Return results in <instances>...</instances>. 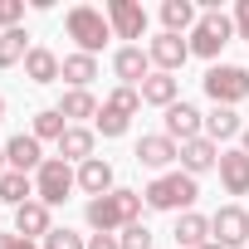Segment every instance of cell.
I'll use <instances>...</instances> for the list:
<instances>
[{"instance_id": "obj_1", "label": "cell", "mask_w": 249, "mask_h": 249, "mask_svg": "<svg viewBox=\"0 0 249 249\" xmlns=\"http://www.w3.org/2000/svg\"><path fill=\"white\" fill-rule=\"evenodd\" d=\"M142 191H107V196H98V200H88V225H93V234H117V230H127V225H137V215H142Z\"/></svg>"}, {"instance_id": "obj_2", "label": "cell", "mask_w": 249, "mask_h": 249, "mask_svg": "<svg viewBox=\"0 0 249 249\" xmlns=\"http://www.w3.org/2000/svg\"><path fill=\"white\" fill-rule=\"evenodd\" d=\"M147 210H191L200 200V181L186 176V171H161L147 191H142Z\"/></svg>"}, {"instance_id": "obj_3", "label": "cell", "mask_w": 249, "mask_h": 249, "mask_svg": "<svg viewBox=\"0 0 249 249\" xmlns=\"http://www.w3.org/2000/svg\"><path fill=\"white\" fill-rule=\"evenodd\" d=\"M64 30H69V39L78 44V54H93V59H98V49H103L107 39H117L112 25H107V15L93 10V5H73V10L64 15Z\"/></svg>"}, {"instance_id": "obj_4", "label": "cell", "mask_w": 249, "mask_h": 249, "mask_svg": "<svg viewBox=\"0 0 249 249\" xmlns=\"http://www.w3.org/2000/svg\"><path fill=\"white\" fill-rule=\"evenodd\" d=\"M200 83H205V98L215 107H234L249 98V69H239V64H210Z\"/></svg>"}, {"instance_id": "obj_5", "label": "cell", "mask_w": 249, "mask_h": 249, "mask_svg": "<svg viewBox=\"0 0 249 249\" xmlns=\"http://www.w3.org/2000/svg\"><path fill=\"white\" fill-rule=\"evenodd\" d=\"M73 186H78V171H73L64 157H49V161L35 171V200H44L49 210H54V205H64Z\"/></svg>"}, {"instance_id": "obj_6", "label": "cell", "mask_w": 249, "mask_h": 249, "mask_svg": "<svg viewBox=\"0 0 249 249\" xmlns=\"http://www.w3.org/2000/svg\"><path fill=\"white\" fill-rule=\"evenodd\" d=\"M230 39H234V20L220 15V10H200V20H196V30H191V54L215 59Z\"/></svg>"}, {"instance_id": "obj_7", "label": "cell", "mask_w": 249, "mask_h": 249, "mask_svg": "<svg viewBox=\"0 0 249 249\" xmlns=\"http://www.w3.org/2000/svg\"><path fill=\"white\" fill-rule=\"evenodd\" d=\"M210 239L220 249H234V244H249V210L244 205H220L210 215Z\"/></svg>"}, {"instance_id": "obj_8", "label": "cell", "mask_w": 249, "mask_h": 249, "mask_svg": "<svg viewBox=\"0 0 249 249\" xmlns=\"http://www.w3.org/2000/svg\"><path fill=\"white\" fill-rule=\"evenodd\" d=\"M112 73H117L122 88H142L157 69H152V54H147L142 44H122V49L112 54Z\"/></svg>"}, {"instance_id": "obj_9", "label": "cell", "mask_w": 249, "mask_h": 249, "mask_svg": "<svg viewBox=\"0 0 249 249\" xmlns=\"http://www.w3.org/2000/svg\"><path fill=\"white\" fill-rule=\"evenodd\" d=\"M166 137L181 142V147L196 142V137H205V112H200L196 103H186V98L171 103V107H166Z\"/></svg>"}, {"instance_id": "obj_10", "label": "cell", "mask_w": 249, "mask_h": 249, "mask_svg": "<svg viewBox=\"0 0 249 249\" xmlns=\"http://www.w3.org/2000/svg\"><path fill=\"white\" fill-rule=\"evenodd\" d=\"M107 25H112V35L117 39H142L147 35V10L137 5V0H107Z\"/></svg>"}, {"instance_id": "obj_11", "label": "cell", "mask_w": 249, "mask_h": 249, "mask_svg": "<svg viewBox=\"0 0 249 249\" xmlns=\"http://www.w3.org/2000/svg\"><path fill=\"white\" fill-rule=\"evenodd\" d=\"M147 54H152V69L157 73H176L186 59H191V39H181V35H157L152 44H147Z\"/></svg>"}, {"instance_id": "obj_12", "label": "cell", "mask_w": 249, "mask_h": 249, "mask_svg": "<svg viewBox=\"0 0 249 249\" xmlns=\"http://www.w3.org/2000/svg\"><path fill=\"white\" fill-rule=\"evenodd\" d=\"M132 157H137V166H147V171H166L171 161H181V142H171L166 132H157V137H142Z\"/></svg>"}, {"instance_id": "obj_13", "label": "cell", "mask_w": 249, "mask_h": 249, "mask_svg": "<svg viewBox=\"0 0 249 249\" xmlns=\"http://www.w3.org/2000/svg\"><path fill=\"white\" fill-rule=\"evenodd\" d=\"M5 161H10V171H25V176H30V171H39L49 157L39 152V142H35L30 132H15V137L5 142Z\"/></svg>"}, {"instance_id": "obj_14", "label": "cell", "mask_w": 249, "mask_h": 249, "mask_svg": "<svg viewBox=\"0 0 249 249\" xmlns=\"http://www.w3.org/2000/svg\"><path fill=\"white\" fill-rule=\"evenodd\" d=\"M25 78H30V83H54V78H64V59H59L54 49L35 44V49L25 54Z\"/></svg>"}, {"instance_id": "obj_15", "label": "cell", "mask_w": 249, "mask_h": 249, "mask_svg": "<svg viewBox=\"0 0 249 249\" xmlns=\"http://www.w3.org/2000/svg\"><path fill=\"white\" fill-rule=\"evenodd\" d=\"M210 166H220V147H215L210 137H196V142L181 147V171H186V176H205Z\"/></svg>"}, {"instance_id": "obj_16", "label": "cell", "mask_w": 249, "mask_h": 249, "mask_svg": "<svg viewBox=\"0 0 249 249\" xmlns=\"http://www.w3.org/2000/svg\"><path fill=\"white\" fill-rule=\"evenodd\" d=\"M220 186L230 196H249V157L239 152H220Z\"/></svg>"}, {"instance_id": "obj_17", "label": "cell", "mask_w": 249, "mask_h": 249, "mask_svg": "<svg viewBox=\"0 0 249 249\" xmlns=\"http://www.w3.org/2000/svg\"><path fill=\"white\" fill-rule=\"evenodd\" d=\"M49 230H54V220H49V205H44V200H30V205L15 210V234H25V239H44Z\"/></svg>"}, {"instance_id": "obj_18", "label": "cell", "mask_w": 249, "mask_h": 249, "mask_svg": "<svg viewBox=\"0 0 249 249\" xmlns=\"http://www.w3.org/2000/svg\"><path fill=\"white\" fill-rule=\"evenodd\" d=\"M137 93H142V103H152V107H171V103H181V83H176V73H152Z\"/></svg>"}, {"instance_id": "obj_19", "label": "cell", "mask_w": 249, "mask_h": 249, "mask_svg": "<svg viewBox=\"0 0 249 249\" xmlns=\"http://www.w3.org/2000/svg\"><path fill=\"white\" fill-rule=\"evenodd\" d=\"M78 191H88L93 200H98V196H107V191H117V186H112V166H107L103 157L83 161V166H78Z\"/></svg>"}, {"instance_id": "obj_20", "label": "cell", "mask_w": 249, "mask_h": 249, "mask_svg": "<svg viewBox=\"0 0 249 249\" xmlns=\"http://www.w3.org/2000/svg\"><path fill=\"white\" fill-rule=\"evenodd\" d=\"M244 132V122H239V112L234 107H210L205 112V137L220 147V142H230V137H239Z\"/></svg>"}, {"instance_id": "obj_21", "label": "cell", "mask_w": 249, "mask_h": 249, "mask_svg": "<svg viewBox=\"0 0 249 249\" xmlns=\"http://www.w3.org/2000/svg\"><path fill=\"white\" fill-rule=\"evenodd\" d=\"M59 112L69 117V127H78V122H83V117H98L103 107H98V98H93L88 88H69V93L59 98Z\"/></svg>"}, {"instance_id": "obj_22", "label": "cell", "mask_w": 249, "mask_h": 249, "mask_svg": "<svg viewBox=\"0 0 249 249\" xmlns=\"http://www.w3.org/2000/svg\"><path fill=\"white\" fill-rule=\"evenodd\" d=\"M93 142H98V132H93V127H69V132H64V142H59V157L83 166V161H93Z\"/></svg>"}, {"instance_id": "obj_23", "label": "cell", "mask_w": 249, "mask_h": 249, "mask_svg": "<svg viewBox=\"0 0 249 249\" xmlns=\"http://www.w3.org/2000/svg\"><path fill=\"white\" fill-rule=\"evenodd\" d=\"M200 244H210V220L196 215V210H186L176 220V249H200Z\"/></svg>"}, {"instance_id": "obj_24", "label": "cell", "mask_w": 249, "mask_h": 249, "mask_svg": "<svg viewBox=\"0 0 249 249\" xmlns=\"http://www.w3.org/2000/svg\"><path fill=\"white\" fill-rule=\"evenodd\" d=\"M64 132H69V117L59 107H39L35 122H30V137L35 142H64Z\"/></svg>"}, {"instance_id": "obj_25", "label": "cell", "mask_w": 249, "mask_h": 249, "mask_svg": "<svg viewBox=\"0 0 249 249\" xmlns=\"http://www.w3.org/2000/svg\"><path fill=\"white\" fill-rule=\"evenodd\" d=\"M196 20H200V10L191 5V0H166V5H161L166 35H186V30H196Z\"/></svg>"}, {"instance_id": "obj_26", "label": "cell", "mask_w": 249, "mask_h": 249, "mask_svg": "<svg viewBox=\"0 0 249 249\" xmlns=\"http://www.w3.org/2000/svg\"><path fill=\"white\" fill-rule=\"evenodd\" d=\"M0 200H5V205H30L35 200V176H25V171H5V176H0Z\"/></svg>"}, {"instance_id": "obj_27", "label": "cell", "mask_w": 249, "mask_h": 249, "mask_svg": "<svg viewBox=\"0 0 249 249\" xmlns=\"http://www.w3.org/2000/svg\"><path fill=\"white\" fill-rule=\"evenodd\" d=\"M64 78H69V88H88L98 78V59L93 54H64Z\"/></svg>"}, {"instance_id": "obj_28", "label": "cell", "mask_w": 249, "mask_h": 249, "mask_svg": "<svg viewBox=\"0 0 249 249\" xmlns=\"http://www.w3.org/2000/svg\"><path fill=\"white\" fill-rule=\"evenodd\" d=\"M35 44H30V35L25 30H5L0 35V69H15V64H25V54H30Z\"/></svg>"}, {"instance_id": "obj_29", "label": "cell", "mask_w": 249, "mask_h": 249, "mask_svg": "<svg viewBox=\"0 0 249 249\" xmlns=\"http://www.w3.org/2000/svg\"><path fill=\"white\" fill-rule=\"evenodd\" d=\"M127 122H132V117H122V112H112V107L103 103V112L93 117V132H103V137H122V132H127Z\"/></svg>"}, {"instance_id": "obj_30", "label": "cell", "mask_w": 249, "mask_h": 249, "mask_svg": "<svg viewBox=\"0 0 249 249\" xmlns=\"http://www.w3.org/2000/svg\"><path fill=\"white\" fill-rule=\"evenodd\" d=\"M107 107H112V112H122V117H132V112L142 107V93H137V88H122V83H117V88L107 93Z\"/></svg>"}, {"instance_id": "obj_31", "label": "cell", "mask_w": 249, "mask_h": 249, "mask_svg": "<svg viewBox=\"0 0 249 249\" xmlns=\"http://www.w3.org/2000/svg\"><path fill=\"white\" fill-rule=\"evenodd\" d=\"M152 239H157V234H152L142 220H137V225H127V230L117 234V244H122V249H152Z\"/></svg>"}, {"instance_id": "obj_32", "label": "cell", "mask_w": 249, "mask_h": 249, "mask_svg": "<svg viewBox=\"0 0 249 249\" xmlns=\"http://www.w3.org/2000/svg\"><path fill=\"white\" fill-rule=\"evenodd\" d=\"M44 249H88V239L64 225V230H49V234H44Z\"/></svg>"}, {"instance_id": "obj_33", "label": "cell", "mask_w": 249, "mask_h": 249, "mask_svg": "<svg viewBox=\"0 0 249 249\" xmlns=\"http://www.w3.org/2000/svg\"><path fill=\"white\" fill-rule=\"evenodd\" d=\"M20 20H25V0H0V35L20 30Z\"/></svg>"}, {"instance_id": "obj_34", "label": "cell", "mask_w": 249, "mask_h": 249, "mask_svg": "<svg viewBox=\"0 0 249 249\" xmlns=\"http://www.w3.org/2000/svg\"><path fill=\"white\" fill-rule=\"evenodd\" d=\"M234 39L249 44V0H239V5H234Z\"/></svg>"}, {"instance_id": "obj_35", "label": "cell", "mask_w": 249, "mask_h": 249, "mask_svg": "<svg viewBox=\"0 0 249 249\" xmlns=\"http://www.w3.org/2000/svg\"><path fill=\"white\" fill-rule=\"evenodd\" d=\"M0 249H39V244H35V239H25V234H15V230H10V234L0 230Z\"/></svg>"}, {"instance_id": "obj_36", "label": "cell", "mask_w": 249, "mask_h": 249, "mask_svg": "<svg viewBox=\"0 0 249 249\" xmlns=\"http://www.w3.org/2000/svg\"><path fill=\"white\" fill-rule=\"evenodd\" d=\"M88 249H122V244H117V234H93Z\"/></svg>"}, {"instance_id": "obj_37", "label": "cell", "mask_w": 249, "mask_h": 249, "mask_svg": "<svg viewBox=\"0 0 249 249\" xmlns=\"http://www.w3.org/2000/svg\"><path fill=\"white\" fill-rule=\"evenodd\" d=\"M10 171V161H5V147H0V176H5Z\"/></svg>"}, {"instance_id": "obj_38", "label": "cell", "mask_w": 249, "mask_h": 249, "mask_svg": "<svg viewBox=\"0 0 249 249\" xmlns=\"http://www.w3.org/2000/svg\"><path fill=\"white\" fill-rule=\"evenodd\" d=\"M239 137H244V157H249V127H244V132H239Z\"/></svg>"}, {"instance_id": "obj_39", "label": "cell", "mask_w": 249, "mask_h": 249, "mask_svg": "<svg viewBox=\"0 0 249 249\" xmlns=\"http://www.w3.org/2000/svg\"><path fill=\"white\" fill-rule=\"evenodd\" d=\"M0 122H5V98H0Z\"/></svg>"}, {"instance_id": "obj_40", "label": "cell", "mask_w": 249, "mask_h": 249, "mask_svg": "<svg viewBox=\"0 0 249 249\" xmlns=\"http://www.w3.org/2000/svg\"><path fill=\"white\" fill-rule=\"evenodd\" d=\"M200 249H220V244H215V239H210V244H200Z\"/></svg>"}]
</instances>
